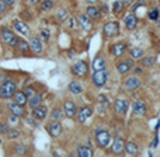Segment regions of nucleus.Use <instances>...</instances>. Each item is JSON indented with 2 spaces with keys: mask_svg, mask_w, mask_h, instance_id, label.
<instances>
[{
  "mask_svg": "<svg viewBox=\"0 0 160 157\" xmlns=\"http://www.w3.org/2000/svg\"><path fill=\"white\" fill-rule=\"evenodd\" d=\"M91 114H93V108L91 107H83L78 110V114H76V116H78V121L80 124H84L86 121H87L88 116H91Z\"/></svg>",
  "mask_w": 160,
  "mask_h": 157,
  "instance_id": "16",
  "label": "nucleus"
},
{
  "mask_svg": "<svg viewBox=\"0 0 160 157\" xmlns=\"http://www.w3.org/2000/svg\"><path fill=\"white\" fill-rule=\"evenodd\" d=\"M66 17H68V10L66 8H61V10L58 11V14H56V18H58L59 21H63Z\"/></svg>",
  "mask_w": 160,
  "mask_h": 157,
  "instance_id": "37",
  "label": "nucleus"
},
{
  "mask_svg": "<svg viewBox=\"0 0 160 157\" xmlns=\"http://www.w3.org/2000/svg\"><path fill=\"white\" fill-rule=\"evenodd\" d=\"M149 18L152 20V21H158L159 20V10L158 8H153V10L149 11Z\"/></svg>",
  "mask_w": 160,
  "mask_h": 157,
  "instance_id": "38",
  "label": "nucleus"
},
{
  "mask_svg": "<svg viewBox=\"0 0 160 157\" xmlns=\"http://www.w3.org/2000/svg\"><path fill=\"white\" fill-rule=\"evenodd\" d=\"M13 27H14V30H16L17 32H20L21 35H28V34H30V27H28L24 21H21V20H14Z\"/></svg>",
  "mask_w": 160,
  "mask_h": 157,
  "instance_id": "19",
  "label": "nucleus"
},
{
  "mask_svg": "<svg viewBox=\"0 0 160 157\" xmlns=\"http://www.w3.org/2000/svg\"><path fill=\"white\" fill-rule=\"evenodd\" d=\"M16 153L17 155H25V153L28 152V149H27V146H25L24 143H20V145H17L16 146Z\"/></svg>",
  "mask_w": 160,
  "mask_h": 157,
  "instance_id": "34",
  "label": "nucleus"
},
{
  "mask_svg": "<svg viewBox=\"0 0 160 157\" xmlns=\"http://www.w3.org/2000/svg\"><path fill=\"white\" fill-rule=\"evenodd\" d=\"M0 38H2V41L4 42L6 45H8V47H16L17 45L16 34H14L13 31L7 30V28H2V30H0Z\"/></svg>",
  "mask_w": 160,
  "mask_h": 157,
  "instance_id": "4",
  "label": "nucleus"
},
{
  "mask_svg": "<svg viewBox=\"0 0 160 157\" xmlns=\"http://www.w3.org/2000/svg\"><path fill=\"white\" fill-rule=\"evenodd\" d=\"M115 66H117V70H118L121 75H127V73L133 67V59H127V61L118 62Z\"/></svg>",
  "mask_w": 160,
  "mask_h": 157,
  "instance_id": "14",
  "label": "nucleus"
},
{
  "mask_svg": "<svg viewBox=\"0 0 160 157\" xmlns=\"http://www.w3.org/2000/svg\"><path fill=\"white\" fill-rule=\"evenodd\" d=\"M41 35H42V38L47 39V41L49 39V32H48L47 30H42V31H41Z\"/></svg>",
  "mask_w": 160,
  "mask_h": 157,
  "instance_id": "45",
  "label": "nucleus"
},
{
  "mask_svg": "<svg viewBox=\"0 0 160 157\" xmlns=\"http://www.w3.org/2000/svg\"><path fill=\"white\" fill-rule=\"evenodd\" d=\"M94 139L100 149H107L111 145V133L105 129H98L94 132Z\"/></svg>",
  "mask_w": 160,
  "mask_h": 157,
  "instance_id": "1",
  "label": "nucleus"
},
{
  "mask_svg": "<svg viewBox=\"0 0 160 157\" xmlns=\"http://www.w3.org/2000/svg\"><path fill=\"white\" fill-rule=\"evenodd\" d=\"M155 62H156V59H155V58H152V56H149V58H143L142 63H143V66L150 67V66H153V65H155Z\"/></svg>",
  "mask_w": 160,
  "mask_h": 157,
  "instance_id": "36",
  "label": "nucleus"
},
{
  "mask_svg": "<svg viewBox=\"0 0 160 157\" xmlns=\"http://www.w3.org/2000/svg\"><path fill=\"white\" fill-rule=\"evenodd\" d=\"M79 25L83 28V30L86 31V32H91L93 31V28H94V24H93V20L90 18V17L87 16V14H82V16L79 17Z\"/></svg>",
  "mask_w": 160,
  "mask_h": 157,
  "instance_id": "9",
  "label": "nucleus"
},
{
  "mask_svg": "<svg viewBox=\"0 0 160 157\" xmlns=\"http://www.w3.org/2000/svg\"><path fill=\"white\" fill-rule=\"evenodd\" d=\"M124 152L127 153V155H129V156H136L139 153V147H138V145H136L135 142H127V143H125Z\"/></svg>",
  "mask_w": 160,
  "mask_h": 157,
  "instance_id": "24",
  "label": "nucleus"
},
{
  "mask_svg": "<svg viewBox=\"0 0 160 157\" xmlns=\"http://www.w3.org/2000/svg\"><path fill=\"white\" fill-rule=\"evenodd\" d=\"M17 91V84L13 80H4L0 86V98L3 100H8L13 98L14 93Z\"/></svg>",
  "mask_w": 160,
  "mask_h": 157,
  "instance_id": "2",
  "label": "nucleus"
},
{
  "mask_svg": "<svg viewBox=\"0 0 160 157\" xmlns=\"http://www.w3.org/2000/svg\"><path fill=\"white\" fill-rule=\"evenodd\" d=\"M53 8V0H44L41 3V10L42 11H49Z\"/></svg>",
  "mask_w": 160,
  "mask_h": 157,
  "instance_id": "33",
  "label": "nucleus"
},
{
  "mask_svg": "<svg viewBox=\"0 0 160 157\" xmlns=\"http://www.w3.org/2000/svg\"><path fill=\"white\" fill-rule=\"evenodd\" d=\"M8 110L11 111V114H14V115L20 116V118L25 115V108H24V105H20V104H17L16 101H14V102H11V104L8 105Z\"/></svg>",
  "mask_w": 160,
  "mask_h": 157,
  "instance_id": "23",
  "label": "nucleus"
},
{
  "mask_svg": "<svg viewBox=\"0 0 160 157\" xmlns=\"http://www.w3.org/2000/svg\"><path fill=\"white\" fill-rule=\"evenodd\" d=\"M97 100H98V102H100V104H102V105H108V104H110V100H108V97L104 96V94H100V96L97 97Z\"/></svg>",
  "mask_w": 160,
  "mask_h": 157,
  "instance_id": "39",
  "label": "nucleus"
},
{
  "mask_svg": "<svg viewBox=\"0 0 160 157\" xmlns=\"http://www.w3.org/2000/svg\"><path fill=\"white\" fill-rule=\"evenodd\" d=\"M63 112H65V116L73 119L76 118V114H78V107H76V104L73 101L68 100V101L63 102Z\"/></svg>",
  "mask_w": 160,
  "mask_h": 157,
  "instance_id": "8",
  "label": "nucleus"
},
{
  "mask_svg": "<svg viewBox=\"0 0 160 157\" xmlns=\"http://www.w3.org/2000/svg\"><path fill=\"white\" fill-rule=\"evenodd\" d=\"M18 121H20V116L14 115V114H11V115H10V118H8V122H10V124H13V125L18 124Z\"/></svg>",
  "mask_w": 160,
  "mask_h": 157,
  "instance_id": "40",
  "label": "nucleus"
},
{
  "mask_svg": "<svg viewBox=\"0 0 160 157\" xmlns=\"http://www.w3.org/2000/svg\"><path fill=\"white\" fill-rule=\"evenodd\" d=\"M107 80H108V72H105V69L97 70V72H94V75L91 76V81H93V84L96 86V87H104Z\"/></svg>",
  "mask_w": 160,
  "mask_h": 157,
  "instance_id": "6",
  "label": "nucleus"
},
{
  "mask_svg": "<svg viewBox=\"0 0 160 157\" xmlns=\"http://www.w3.org/2000/svg\"><path fill=\"white\" fill-rule=\"evenodd\" d=\"M105 66H107V62H105V59L102 58L101 55H97L96 58L93 59V63H91V67H93L94 72H97V70H104Z\"/></svg>",
  "mask_w": 160,
  "mask_h": 157,
  "instance_id": "22",
  "label": "nucleus"
},
{
  "mask_svg": "<svg viewBox=\"0 0 160 157\" xmlns=\"http://www.w3.org/2000/svg\"><path fill=\"white\" fill-rule=\"evenodd\" d=\"M86 3H88V4H96L97 2H98V0H84Z\"/></svg>",
  "mask_w": 160,
  "mask_h": 157,
  "instance_id": "50",
  "label": "nucleus"
},
{
  "mask_svg": "<svg viewBox=\"0 0 160 157\" xmlns=\"http://www.w3.org/2000/svg\"><path fill=\"white\" fill-rule=\"evenodd\" d=\"M124 7H125V4H124L122 0H115L114 4H112V10H114V13L115 14H121L122 10H124Z\"/></svg>",
  "mask_w": 160,
  "mask_h": 157,
  "instance_id": "32",
  "label": "nucleus"
},
{
  "mask_svg": "<svg viewBox=\"0 0 160 157\" xmlns=\"http://www.w3.org/2000/svg\"><path fill=\"white\" fill-rule=\"evenodd\" d=\"M69 91L73 94H82L83 93V86L79 81H72L69 84Z\"/></svg>",
  "mask_w": 160,
  "mask_h": 157,
  "instance_id": "30",
  "label": "nucleus"
},
{
  "mask_svg": "<svg viewBox=\"0 0 160 157\" xmlns=\"http://www.w3.org/2000/svg\"><path fill=\"white\" fill-rule=\"evenodd\" d=\"M48 115V108L45 105H41L39 104L38 107L32 108V116L37 119V121H44Z\"/></svg>",
  "mask_w": 160,
  "mask_h": 157,
  "instance_id": "15",
  "label": "nucleus"
},
{
  "mask_svg": "<svg viewBox=\"0 0 160 157\" xmlns=\"http://www.w3.org/2000/svg\"><path fill=\"white\" fill-rule=\"evenodd\" d=\"M125 51H127V44L125 42H117L111 47V55L115 56V58H121L125 53Z\"/></svg>",
  "mask_w": 160,
  "mask_h": 157,
  "instance_id": "17",
  "label": "nucleus"
},
{
  "mask_svg": "<svg viewBox=\"0 0 160 157\" xmlns=\"http://www.w3.org/2000/svg\"><path fill=\"white\" fill-rule=\"evenodd\" d=\"M13 98H14V101L20 105H25L28 102V97L25 96L24 91H16L14 96H13Z\"/></svg>",
  "mask_w": 160,
  "mask_h": 157,
  "instance_id": "26",
  "label": "nucleus"
},
{
  "mask_svg": "<svg viewBox=\"0 0 160 157\" xmlns=\"http://www.w3.org/2000/svg\"><path fill=\"white\" fill-rule=\"evenodd\" d=\"M17 49L20 51L21 53H24V55H27L28 52H30V44H28L27 41H24V39H20L17 38Z\"/></svg>",
  "mask_w": 160,
  "mask_h": 157,
  "instance_id": "27",
  "label": "nucleus"
},
{
  "mask_svg": "<svg viewBox=\"0 0 160 157\" xmlns=\"http://www.w3.org/2000/svg\"><path fill=\"white\" fill-rule=\"evenodd\" d=\"M48 133H49L51 138H58L62 133V124L59 121H53L51 124H48Z\"/></svg>",
  "mask_w": 160,
  "mask_h": 157,
  "instance_id": "11",
  "label": "nucleus"
},
{
  "mask_svg": "<svg viewBox=\"0 0 160 157\" xmlns=\"http://www.w3.org/2000/svg\"><path fill=\"white\" fill-rule=\"evenodd\" d=\"M3 2H4L6 4H7V6H11V4H13V3H14V2H16V0H3Z\"/></svg>",
  "mask_w": 160,
  "mask_h": 157,
  "instance_id": "48",
  "label": "nucleus"
},
{
  "mask_svg": "<svg viewBox=\"0 0 160 157\" xmlns=\"http://www.w3.org/2000/svg\"><path fill=\"white\" fill-rule=\"evenodd\" d=\"M27 122H30V125H32L34 128L38 126V124H35V122H34V119H31V118H28V119H27Z\"/></svg>",
  "mask_w": 160,
  "mask_h": 157,
  "instance_id": "47",
  "label": "nucleus"
},
{
  "mask_svg": "<svg viewBox=\"0 0 160 157\" xmlns=\"http://www.w3.org/2000/svg\"><path fill=\"white\" fill-rule=\"evenodd\" d=\"M53 2H56V0H53Z\"/></svg>",
  "mask_w": 160,
  "mask_h": 157,
  "instance_id": "53",
  "label": "nucleus"
},
{
  "mask_svg": "<svg viewBox=\"0 0 160 157\" xmlns=\"http://www.w3.org/2000/svg\"><path fill=\"white\" fill-rule=\"evenodd\" d=\"M142 86V81L138 76H131L124 81V88L127 91H135Z\"/></svg>",
  "mask_w": 160,
  "mask_h": 157,
  "instance_id": "7",
  "label": "nucleus"
},
{
  "mask_svg": "<svg viewBox=\"0 0 160 157\" xmlns=\"http://www.w3.org/2000/svg\"><path fill=\"white\" fill-rule=\"evenodd\" d=\"M86 14H87V16L93 20V21H100V20H101V17H102L100 8H97L96 6H93V4H90L87 8H86Z\"/></svg>",
  "mask_w": 160,
  "mask_h": 157,
  "instance_id": "18",
  "label": "nucleus"
},
{
  "mask_svg": "<svg viewBox=\"0 0 160 157\" xmlns=\"http://www.w3.org/2000/svg\"><path fill=\"white\" fill-rule=\"evenodd\" d=\"M158 142H159V140H158V136H156L155 140H153V145H152V146H153V147H156V146H158Z\"/></svg>",
  "mask_w": 160,
  "mask_h": 157,
  "instance_id": "51",
  "label": "nucleus"
},
{
  "mask_svg": "<svg viewBox=\"0 0 160 157\" xmlns=\"http://www.w3.org/2000/svg\"><path fill=\"white\" fill-rule=\"evenodd\" d=\"M68 21H69V27H70V28H78V21H76V18L70 17Z\"/></svg>",
  "mask_w": 160,
  "mask_h": 157,
  "instance_id": "41",
  "label": "nucleus"
},
{
  "mask_svg": "<svg viewBox=\"0 0 160 157\" xmlns=\"http://www.w3.org/2000/svg\"><path fill=\"white\" fill-rule=\"evenodd\" d=\"M143 55H145V52L141 49V48H131L129 49V56H131V59H133V61L142 59Z\"/></svg>",
  "mask_w": 160,
  "mask_h": 157,
  "instance_id": "28",
  "label": "nucleus"
},
{
  "mask_svg": "<svg viewBox=\"0 0 160 157\" xmlns=\"http://www.w3.org/2000/svg\"><path fill=\"white\" fill-rule=\"evenodd\" d=\"M8 129H10V128H8V125L6 124V122H3V124H0V133H6Z\"/></svg>",
  "mask_w": 160,
  "mask_h": 157,
  "instance_id": "42",
  "label": "nucleus"
},
{
  "mask_svg": "<svg viewBox=\"0 0 160 157\" xmlns=\"http://www.w3.org/2000/svg\"><path fill=\"white\" fill-rule=\"evenodd\" d=\"M6 10H7V4H6L3 0H0V14H3Z\"/></svg>",
  "mask_w": 160,
  "mask_h": 157,
  "instance_id": "43",
  "label": "nucleus"
},
{
  "mask_svg": "<svg viewBox=\"0 0 160 157\" xmlns=\"http://www.w3.org/2000/svg\"><path fill=\"white\" fill-rule=\"evenodd\" d=\"M132 111L136 116H145L146 115L148 107H146V104H145L143 100H136L132 105Z\"/></svg>",
  "mask_w": 160,
  "mask_h": 157,
  "instance_id": "10",
  "label": "nucleus"
},
{
  "mask_svg": "<svg viewBox=\"0 0 160 157\" xmlns=\"http://www.w3.org/2000/svg\"><path fill=\"white\" fill-rule=\"evenodd\" d=\"M24 93H25V96H27L28 98H31V97H32L34 94H35V93H34V90H32V88H27V90H25Z\"/></svg>",
  "mask_w": 160,
  "mask_h": 157,
  "instance_id": "44",
  "label": "nucleus"
},
{
  "mask_svg": "<svg viewBox=\"0 0 160 157\" xmlns=\"http://www.w3.org/2000/svg\"><path fill=\"white\" fill-rule=\"evenodd\" d=\"M63 116H65V112L61 108H53L52 112H51V118H52L53 121H62Z\"/></svg>",
  "mask_w": 160,
  "mask_h": 157,
  "instance_id": "31",
  "label": "nucleus"
},
{
  "mask_svg": "<svg viewBox=\"0 0 160 157\" xmlns=\"http://www.w3.org/2000/svg\"><path fill=\"white\" fill-rule=\"evenodd\" d=\"M128 107H129V104H128V101L124 98H118L114 102V110H115V112L119 114V115H125L128 111Z\"/></svg>",
  "mask_w": 160,
  "mask_h": 157,
  "instance_id": "12",
  "label": "nucleus"
},
{
  "mask_svg": "<svg viewBox=\"0 0 160 157\" xmlns=\"http://www.w3.org/2000/svg\"><path fill=\"white\" fill-rule=\"evenodd\" d=\"M30 49L34 53H41L42 52V41L39 39V37H32V38L30 39Z\"/></svg>",
  "mask_w": 160,
  "mask_h": 157,
  "instance_id": "21",
  "label": "nucleus"
},
{
  "mask_svg": "<svg viewBox=\"0 0 160 157\" xmlns=\"http://www.w3.org/2000/svg\"><path fill=\"white\" fill-rule=\"evenodd\" d=\"M124 21H125V25H127V28L128 30H135L136 27H138V17L135 16V13H129V14H127L125 16V18H124Z\"/></svg>",
  "mask_w": 160,
  "mask_h": 157,
  "instance_id": "20",
  "label": "nucleus"
},
{
  "mask_svg": "<svg viewBox=\"0 0 160 157\" xmlns=\"http://www.w3.org/2000/svg\"><path fill=\"white\" fill-rule=\"evenodd\" d=\"M41 102H42V94H34L31 98H28V105H30V108L38 107Z\"/></svg>",
  "mask_w": 160,
  "mask_h": 157,
  "instance_id": "29",
  "label": "nucleus"
},
{
  "mask_svg": "<svg viewBox=\"0 0 160 157\" xmlns=\"http://www.w3.org/2000/svg\"><path fill=\"white\" fill-rule=\"evenodd\" d=\"M6 136H7L8 139H17L20 136V132L16 129H8L7 132H6Z\"/></svg>",
  "mask_w": 160,
  "mask_h": 157,
  "instance_id": "35",
  "label": "nucleus"
},
{
  "mask_svg": "<svg viewBox=\"0 0 160 157\" xmlns=\"http://www.w3.org/2000/svg\"><path fill=\"white\" fill-rule=\"evenodd\" d=\"M102 32L107 38H112V37L119 34V22L118 21H108L102 27Z\"/></svg>",
  "mask_w": 160,
  "mask_h": 157,
  "instance_id": "3",
  "label": "nucleus"
},
{
  "mask_svg": "<svg viewBox=\"0 0 160 157\" xmlns=\"http://www.w3.org/2000/svg\"><path fill=\"white\" fill-rule=\"evenodd\" d=\"M72 73L75 76H78V77L84 79L86 76H87V73H88V65H87V62H86V61L76 62V63L72 66Z\"/></svg>",
  "mask_w": 160,
  "mask_h": 157,
  "instance_id": "5",
  "label": "nucleus"
},
{
  "mask_svg": "<svg viewBox=\"0 0 160 157\" xmlns=\"http://www.w3.org/2000/svg\"><path fill=\"white\" fill-rule=\"evenodd\" d=\"M100 11H101V13H108V6L102 4L101 7H100Z\"/></svg>",
  "mask_w": 160,
  "mask_h": 157,
  "instance_id": "46",
  "label": "nucleus"
},
{
  "mask_svg": "<svg viewBox=\"0 0 160 157\" xmlns=\"http://www.w3.org/2000/svg\"><path fill=\"white\" fill-rule=\"evenodd\" d=\"M28 2H30V3H32V4H34V3H38L39 0H28Z\"/></svg>",
  "mask_w": 160,
  "mask_h": 157,
  "instance_id": "52",
  "label": "nucleus"
},
{
  "mask_svg": "<svg viewBox=\"0 0 160 157\" xmlns=\"http://www.w3.org/2000/svg\"><path fill=\"white\" fill-rule=\"evenodd\" d=\"M124 149H125V140L121 136H115L114 142H112V147H111L112 153H115V155H122Z\"/></svg>",
  "mask_w": 160,
  "mask_h": 157,
  "instance_id": "13",
  "label": "nucleus"
},
{
  "mask_svg": "<svg viewBox=\"0 0 160 157\" xmlns=\"http://www.w3.org/2000/svg\"><path fill=\"white\" fill-rule=\"evenodd\" d=\"M94 155L93 149L88 146H84V145H80V146H78V156L80 157H91Z\"/></svg>",
  "mask_w": 160,
  "mask_h": 157,
  "instance_id": "25",
  "label": "nucleus"
},
{
  "mask_svg": "<svg viewBox=\"0 0 160 157\" xmlns=\"http://www.w3.org/2000/svg\"><path fill=\"white\" fill-rule=\"evenodd\" d=\"M122 2H124L125 6H129V4H132L133 3V0H122Z\"/></svg>",
  "mask_w": 160,
  "mask_h": 157,
  "instance_id": "49",
  "label": "nucleus"
}]
</instances>
